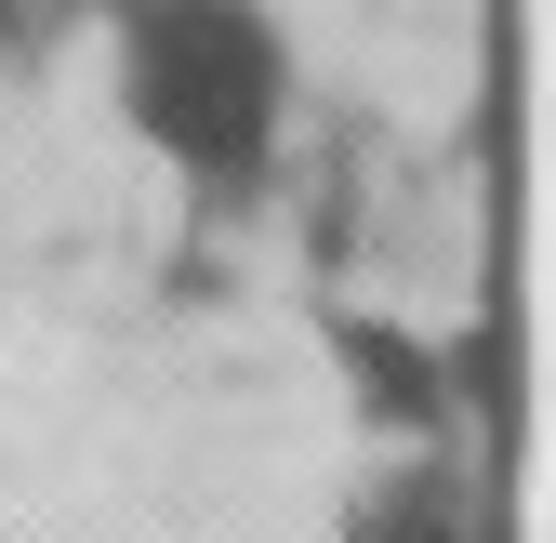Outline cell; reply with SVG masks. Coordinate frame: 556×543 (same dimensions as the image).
Masks as SVG:
<instances>
[{
    "label": "cell",
    "instance_id": "obj_1",
    "mask_svg": "<svg viewBox=\"0 0 556 543\" xmlns=\"http://www.w3.org/2000/svg\"><path fill=\"white\" fill-rule=\"evenodd\" d=\"M0 543H464V478L239 186L66 160L0 199Z\"/></svg>",
    "mask_w": 556,
    "mask_h": 543
}]
</instances>
